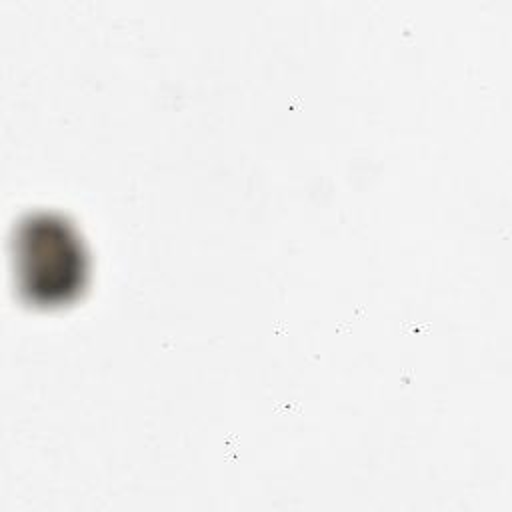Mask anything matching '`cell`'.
<instances>
[{
	"mask_svg": "<svg viewBox=\"0 0 512 512\" xmlns=\"http://www.w3.org/2000/svg\"><path fill=\"white\" fill-rule=\"evenodd\" d=\"M16 264L22 294L38 304L66 302L84 286V246L74 228L54 214H34L20 224Z\"/></svg>",
	"mask_w": 512,
	"mask_h": 512,
	"instance_id": "cell-1",
	"label": "cell"
}]
</instances>
